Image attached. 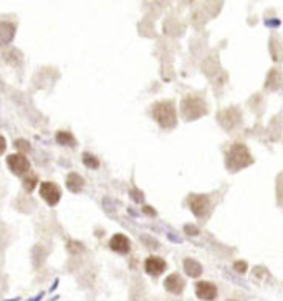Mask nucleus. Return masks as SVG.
I'll use <instances>...</instances> for the list:
<instances>
[{
    "label": "nucleus",
    "instance_id": "obj_1",
    "mask_svg": "<svg viewBox=\"0 0 283 301\" xmlns=\"http://www.w3.org/2000/svg\"><path fill=\"white\" fill-rule=\"evenodd\" d=\"M225 162H227V169L232 172H237L240 169L250 166L254 162V158L250 156L249 149L243 146V144H234L230 146L227 150V158H225Z\"/></svg>",
    "mask_w": 283,
    "mask_h": 301
},
{
    "label": "nucleus",
    "instance_id": "obj_2",
    "mask_svg": "<svg viewBox=\"0 0 283 301\" xmlns=\"http://www.w3.org/2000/svg\"><path fill=\"white\" fill-rule=\"evenodd\" d=\"M153 118L161 128H174L178 123V111L171 101H161L153 106Z\"/></svg>",
    "mask_w": 283,
    "mask_h": 301
},
{
    "label": "nucleus",
    "instance_id": "obj_3",
    "mask_svg": "<svg viewBox=\"0 0 283 301\" xmlns=\"http://www.w3.org/2000/svg\"><path fill=\"white\" fill-rule=\"evenodd\" d=\"M181 112L186 121H194L207 112V106L204 99L196 95H187L181 103Z\"/></svg>",
    "mask_w": 283,
    "mask_h": 301
},
{
    "label": "nucleus",
    "instance_id": "obj_4",
    "mask_svg": "<svg viewBox=\"0 0 283 301\" xmlns=\"http://www.w3.org/2000/svg\"><path fill=\"white\" fill-rule=\"evenodd\" d=\"M189 207H191V210L194 212V215L199 218H204L209 215V212H210V199L207 196H197V194H194V196L189 197Z\"/></svg>",
    "mask_w": 283,
    "mask_h": 301
},
{
    "label": "nucleus",
    "instance_id": "obj_5",
    "mask_svg": "<svg viewBox=\"0 0 283 301\" xmlns=\"http://www.w3.org/2000/svg\"><path fill=\"white\" fill-rule=\"evenodd\" d=\"M194 291H196V296L202 301H216L219 296V288L217 285H214L212 281H205L200 280L194 286Z\"/></svg>",
    "mask_w": 283,
    "mask_h": 301
},
{
    "label": "nucleus",
    "instance_id": "obj_6",
    "mask_svg": "<svg viewBox=\"0 0 283 301\" xmlns=\"http://www.w3.org/2000/svg\"><path fill=\"white\" fill-rule=\"evenodd\" d=\"M7 166H9V169L15 175H23V174H27L30 171V162H28V159L25 158V156L18 154V153L9 156V158H7Z\"/></svg>",
    "mask_w": 283,
    "mask_h": 301
},
{
    "label": "nucleus",
    "instance_id": "obj_7",
    "mask_svg": "<svg viewBox=\"0 0 283 301\" xmlns=\"http://www.w3.org/2000/svg\"><path fill=\"white\" fill-rule=\"evenodd\" d=\"M40 196L48 205H56L61 199V191L55 182H43L40 185Z\"/></svg>",
    "mask_w": 283,
    "mask_h": 301
},
{
    "label": "nucleus",
    "instance_id": "obj_8",
    "mask_svg": "<svg viewBox=\"0 0 283 301\" xmlns=\"http://www.w3.org/2000/svg\"><path fill=\"white\" fill-rule=\"evenodd\" d=\"M167 263L161 258V256H148L146 261H144V270L151 277H161L162 273L166 272Z\"/></svg>",
    "mask_w": 283,
    "mask_h": 301
},
{
    "label": "nucleus",
    "instance_id": "obj_9",
    "mask_svg": "<svg viewBox=\"0 0 283 301\" xmlns=\"http://www.w3.org/2000/svg\"><path fill=\"white\" fill-rule=\"evenodd\" d=\"M110 248L113 252H116L119 255H128L131 250V240L123 234H116L111 237L110 240Z\"/></svg>",
    "mask_w": 283,
    "mask_h": 301
},
{
    "label": "nucleus",
    "instance_id": "obj_10",
    "mask_svg": "<svg viewBox=\"0 0 283 301\" xmlns=\"http://www.w3.org/2000/svg\"><path fill=\"white\" fill-rule=\"evenodd\" d=\"M164 288H166V291H169L171 294H182V291H184V288H186V281L179 273H171L164 280Z\"/></svg>",
    "mask_w": 283,
    "mask_h": 301
},
{
    "label": "nucleus",
    "instance_id": "obj_11",
    "mask_svg": "<svg viewBox=\"0 0 283 301\" xmlns=\"http://www.w3.org/2000/svg\"><path fill=\"white\" fill-rule=\"evenodd\" d=\"M15 25L10 22H0V47H5L14 40Z\"/></svg>",
    "mask_w": 283,
    "mask_h": 301
},
{
    "label": "nucleus",
    "instance_id": "obj_12",
    "mask_svg": "<svg viewBox=\"0 0 283 301\" xmlns=\"http://www.w3.org/2000/svg\"><path fill=\"white\" fill-rule=\"evenodd\" d=\"M184 270L191 278H199L200 275H202V265L194 258H186L184 260Z\"/></svg>",
    "mask_w": 283,
    "mask_h": 301
},
{
    "label": "nucleus",
    "instance_id": "obj_13",
    "mask_svg": "<svg viewBox=\"0 0 283 301\" xmlns=\"http://www.w3.org/2000/svg\"><path fill=\"white\" fill-rule=\"evenodd\" d=\"M83 185H85V180L80 174L72 172V174L66 175V187L72 192H80L81 189H83Z\"/></svg>",
    "mask_w": 283,
    "mask_h": 301
},
{
    "label": "nucleus",
    "instance_id": "obj_14",
    "mask_svg": "<svg viewBox=\"0 0 283 301\" xmlns=\"http://www.w3.org/2000/svg\"><path fill=\"white\" fill-rule=\"evenodd\" d=\"M55 139L61 146H77V141H75V136L72 133H68V131H58V133L55 134Z\"/></svg>",
    "mask_w": 283,
    "mask_h": 301
},
{
    "label": "nucleus",
    "instance_id": "obj_15",
    "mask_svg": "<svg viewBox=\"0 0 283 301\" xmlns=\"http://www.w3.org/2000/svg\"><path fill=\"white\" fill-rule=\"evenodd\" d=\"M37 184H39V177H37L35 174H28V175H25L23 180H22V187H23V191L30 194V192H33L35 191V187Z\"/></svg>",
    "mask_w": 283,
    "mask_h": 301
},
{
    "label": "nucleus",
    "instance_id": "obj_16",
    "mask_svg": "<svg viewBox=\"0 0 283 301\" xmlns=\"http://www.w3.org/2000/svg\"><path fill=\"white\" fill-rule=\"evenodd\" d=\"M278 85H280V73H278V70H272L268 74L267 88H270V90H276Z\"/></svg>",
    "mask_w": 283,
    "mask_h": 301
},
{
    "label": "nucleus",
    "instance_id": "obj_17",
    "mask_svg": "<svg viewBox=\"0 0 283 301\" xmlns=\"http://www.w3.org/2000/svg\"><path fill=\"white\" fill-rule=\"evenodd\" d=\"M83 162H85V166H86V167H90V169H98V167H99V161H98V158H94V156H93V154H90V153L83 154Z\"/></svg>",
    "mask_w": 283,
    "mask_h": 301
},
{
    "label": "nucleus",
    "instance_id": "obj_18",
    "mask_svg": "<svg viewBox=\"0 0 283 301\" xmlns=\"http://www.w3.org/2000/svg\"><path fill=\"white\" fill-rule=\"evenodd\" d=\"M15 149L18 150V154H25V153H28L30 150V142L28 141H25V139H17L15 141Z\"/></svg>",
    "mask_w": 283,
    "mask_h": 301
},
{
    "label": "nucleus",
    "instance_id": "obj_19",
    "mask_svg": "<svg viewBox=\"0 0 283 301\" xmlns=\"http://www.w3.org/2000/svg\"><path fill=\"white\" fill-rule=\"evenodd\" d=\"M247 268H249L247 261H243V260H238V261L234 263V270L237 273H240V275H243L245 272H247Z\"/></svg>",
    "mask_w": 283,
    "mask_h": 301
},
{
    "label": "nucleus",
    "instance_id": "obj_20",
    "mask_svg": "<svg viewBox=\"0 0 283 301\" xmlns=\"http://www.w3.org/2000/svg\"><path fill=\"white\" fill-rule=\"evenodd\" d=\"M5 147H7V141H5V137L0 134V154H4Z\"/></svg>",
    "mask_w": 283,
    "mask_h": 301
},
{
    "label": "nucleus",
    "instance_id": "obj_21",
    "mask_svg": "<svg viewBox=\"0 0 283 301\" xmlns=\"http://www.w3.org/2000/svg\"><path fill=\"white\" fill-rule=\"evenodd\" d=\"M186 232H187V234H192V235L199 234V232H197V229L194 227V225H187V227H186Z\"/></svg>",
    "mask_w": 283,
    "mask_h": 301
},
{
    "label": "nucleus",
    "instance_id": "obj_22",
    "mask_svg": "<svg viewBox=\"0 0 283 301\" xmlns=\"http://www.w3.org/2000/svg\"><path fill=\"white\" fill-rule=\"evenodd\" d=\"M144 212H146V214H149V215H156V210L154 209H149V207H144Z\"/></svg>",
    "mask_w": 283,
    "mask_h": 301
},
{
    "label": "nucleus",
    "instance_id": "obj_23",
    "mask_svg": "<svg viewBox=\"0 0 283 301\" xmlns=\"http://www.w3.org/2000/svg\"><path fill=\"white\" fill-rule=\"evenodd\" d=\"M43 298V293H40V294H37L35 298H31V299H28V301H40Z\"/></svg>",
    "mask_w": 283,
    "mask_h": 301
},
{
    "label": "nucleus",
    "instance_id": "obj_24",
    "mask_svg": "<svg viewBox=\"0 0 283 301\" xmlns=\"http://www.w3.org/2000/svg\"><path fill=\"white\" fill-rule=\"evenodd\" d=\"M56 299H58V296H53L52 299H50V301H56Z\"/></svg>",
    "mask_w": 283,
    "mask_h": 301
},
{
    "label": "nucleus",
    "instance_id": "obj_25",
    "mask_svg": "<svg viewBox=\"0 0 283 301\" xmlns=\"http://www.w3.org/2000/svg\"><path fill=\"white\" fill-rule=\"evenodd\" d=\"M7 301H18V298H14V299H7Z\"/></svg>",
    "mask_w": 283,
    "mask_h": 301
},
{
    "label": "nucleus",
    "instance_id": "obj_26",
    "mask_svg": "<svg viewBox=\"0 0 283 301\" xmlns=\"http://www.w3.org/2000/svg\"><path fill=\"white\" fill-rule=\"evenodd\" d=\"M227 301H237V299H227Z\"/></svg>",
    "mask_w": 283,
    "mask_h": 301
}]
</instances>
